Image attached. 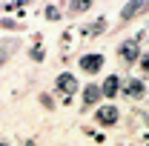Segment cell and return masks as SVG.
<instances>
[{"label": "cell", "instance_id": "1", "mask_svg": "<svg viewBox=\"0 0 149 146\" xmlns=\"http://www.w3.org/2000/svg\"><path fill=\"white\" fill-rule=\"evenodd\" d=\"M100 66H103V57H100V55H86V57H80V69H83V72H89V74H95Z\"/></svg>", "mask_w": 149, "mask_h": 146}, {"label": "cell", "instance_id": "2", "mask_svg": "<svg viewBox=\"0 0 149 146\" xmlns=\"http://www.w3.org/2000/svg\"><path fill=\"white\" fill-rule=\"evenodd\" d=\"M57 89L63 92V95H74V92H77L74 74H60V77H57Z\"/></svg>", "mask_w": 149, "mask_h": 146}, {"label": "cell", "instance_id": "3", "mask_svg": "<svg viewBox=\"0 0 149 146\" xmlns=\"http://www.w3.org/2000/svg\"><path fill=\"white\" fill-rule=\"evenodd\" d=\"M97 123H103V126L118 123V109H115V106H103V109H97Z\"/></svg>", "mask_w": 149, "mask_h": 146}, {"label": "cell", "instance_id": "4", "mask_svg": "<svg viewBox=\"0 0 149 146\" xmlns=\"http://www.w3.org/2000/svg\"><path fill=\"white\" fill-rule=\"evenodd\" d=\"M120 57H123L126 63H132V60L138 57V43H135V40H126V43L120 46Z\"/></svg>", "mask_w": 149, "mask_h": 146}, {"label": "cell", "instance_id": "5", "mask_svg": "<svg viewBox=\"0 0 149 146\" xmlns=\"http://www.w3.org/2000/svg\"><path fill=\"white\" fill-rule=\"evenodd\" d=\"M97 100H100V86H86V92H83V103H86V106H92V103H97Z\"/></svg>", "mask_w": 149, "mask_h": 146}, {"label": "cell", "instance_id": "6", "mask_svg": "<svg viewBox=\"0 0 149 146\" xmlns=\"http://www.w3.org/2000/svg\"><path fill=\"white\" fill-rule=\"evenodd\" d=\"M100 95H106V97L118 95V77H115V74H109V77H106V83L100 86Z\"/></svg>", "mask_w": 149, "mask_h": 146}, {"label": "cell", "instance_id": "7", "mask_svg": "<svg viewBox=\"0 0 149 146\" xmlns=\"http://www.w3.org/2000/svg\"><path fill=\"white\" fill-rule=\"evenodd\" d=\"M126 95H132V97H141V95H143V83H141V80H132L129 86H126Z\"/></svg>", "mask_w": 149, "mask_h": 146}, {"label": "cell", "instance_id": "8", "mask_svg": "<svg viewBox=\"0 0 149 146\" xmlns=\"http://www.w3.org/2000/svg\"><path fill=\"white\" fill-rule=\"evenodd\" d=\"M146 6H149V3H135V6H126V9H123V17H132L135 12H143Z\"/></svg>", "mask_w": 149, "mask_h": 146}, {"label": "cell", "instance_id": "9", "mask_svg": "<svg viewBox=\"0 0 149 146\" xmlns=\"http://www.w3.org/2000/svg\"><path fill=\"white\" fill-rule=\"evenodd\" d=\"M103 29H106V23H103V20H97L95 26H89V29H83V35H97V32H103Z\"/></svg>", "mask_w": 149, "mask_h": 146}, {"label": "cell", "instance_id": "10", "mask_svg": "<svg viewBox=\"0 0 149 146\" xmlns=\"http://www.w3.org/2000/svg\"><path fill=\"white\" fill-rule=\"evenodd\" d=\"M46 17H49V20H57V17H60L57 6H46Z\"/></svg>", "mask_w": 149, "mask_h": 146}, {"label": "cell", "instance_id": "11", "mask_svg": "<svg viewBox=\"0 0 149 146\" xmlns=\"http://www.w3.org/2000/svg\"><path fill=\"white\" fill-rule=\"evenodd\" d=\"M72 9L74 12H83V9H89V3H72Z\"/></svg>", "mask_w": 149, "mask_h": 146}, {"label": "cell", "instance_id": "12", "mask_svg": "<svg viewBox=\"0 0 149 146\" xmlns=\"http://www.w3.org/2000/svg\"><path fill=\"white\" fill-rule=\"evenodd\" d=\"M141 69H143V72H149V55L141 57Z\"/></svg>", "mask_w": 149, "mask_h": 146}, {"label": "cell", "instance_id": "13", "mask_svg": "<svg viewBox=\"0 0 149 146\" xmlns=\"http://www.w3.org/2000/svg\"><path fill=\"white\" fill-rule=\"evenodd\" d=\"M0 63H3V52H0Z\"/></svg>", "mask_w": 149, "mask_h": 146}, {"label": "cell", "instance_id": "14", "mask_svg": "<svg viewBox=\"0 0 149 146\" xmlns=\"http://www.w3.org/2000/svg\"><path fill=\"white\" fill-rule=\"evenodd\" d=\"M0 146H6V143H0Z\"/></svg>", "mask_w": 149, "mask_h": 146}]
</instances>
